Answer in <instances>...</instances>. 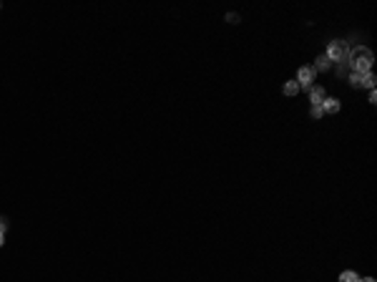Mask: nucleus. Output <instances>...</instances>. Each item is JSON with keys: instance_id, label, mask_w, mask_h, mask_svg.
Wrapping results in <instances>:
<instances>
[{"instance_id": "f257e3e1", "label": "nucleus", "mask_w": 377, "mask_h": 282, "mask_svg": "<svg viewBox=\"0 0 377 282\" xmlns=\"http://www.w3.org/2000/svg\"><path fill=\"white\" fill-rule=\"evenodd\" d=\"M372 63H375V55H372L370 48H362V45H360V48H352V50H350L347 66H350L352 73H370Z\"/></svg>"}, {"instance_id": "f03ea898", "label": "nucleus", "mask_w": 377, "mask_h": 282, "mask_svg": "<svg viewBox=\"0 0 377 282\" xmlns=\"http://www.w3.org/2000/svg\"><path fill=\"white\" fill-rule=\"evenodd\" d=\"M325 55H327L332 63H347V58H350V45H347V40H330Z\"/></svg>"}, {"instance_id": "7ed1b4c3", "label": "nucleus", "mask_w": 377, "mask_h": 282, "mask_svg": "<svg viewBox=\"0 0 377 282\" xmlns=\"http://www.w3.org/2000/svg\"><path fill=\"white\" fill-rule=\"evenodd\" d=\"M315 76H317V71H315L312 66H302V68L297 71V83H299V88H309L312 81H315Z\"/></svg>"}, {"instance_id": "20e7f679", "label": "nucleus", "mask_w": 377, "mask_h": 282, "mask_svg": "<svg viewBox=\"0 0 377 282\" xmlns=\"http://www.w3.org/2000/svg\"><path fill=\"white\" fill-rule=\"evenodd\" d=\"M325 98H327L325 88H322V86H312V91H309V101H312V106H322Z\"/></svg>"}, {"instance_id": "39448f33", "label": "nucleus", "mask_w": 377, "mask_h": 282, "mask_svg": "<svg viewBox=\"0 0 377 282\" xmlns=\"http://www.w3.org/2000/svg\"><path fill=\"white\" fill-rule=\"evenodd\" d=\"M312 68H315V71H330V68H332V61L322 53V55H317V61H315Z\"/></svg>"}, {"instance_id": "423d86ee", "label": "nucleus", "mask_w": 377, "mask_h": 282, "mask_svg": "<svg viewBox=\"0 0 377 282\" xmlns=\"http://www.w3.org/2000/svg\"><path fill=\"white\" fill-rule=\"evenodd\" d=\"M322 108H325V114H337V111L342 108V103H340L337 98H325Z\"/></svg>"}, {"instance_id": "0eeeda50", "label": "nucleus", "mask_w": 377, "mask_h": 282, "mask_svg": "<svg viewBox=\"0 0 377 282\" xmlns=\"http://www.w3.org/2000/svg\"><path fill=\"white\" fill-rule=\"evenodd\" d=\"M299 93V83L297 81H287L284 83V96H297Z\"/></svg>"}, {"instance_id": "6e6552de", "label": "nucleus", "mask_w": 377, "mask_h": 282, "mask_svg": "<svg viewBox=\"0 0 377 282\" xmlns=\"http://www.w3.org/2000/svg\"><path fill=\"white\" fill-rule=\"evenodd\" d=\"M375 83H377V78H375V73H362V88H375Z\"/></svg>"}, {"instance_id": "1a4fd4ad", "label": "nucleus", "mask_w": 377, "mask_h": 282, "mask_svg": "<svg viewBox=\"0 0 377 282\" xmlns=\"http://www.w3.org/2000/svg\"><path fill=\"white\" fill-rule=\"evenodd\" d=\"M340 282H360V277H357V272L347 270V272H342V275H340Z\"/></svg>"}, {"instance_id": "9d476101", "label": "nucleus", "mask_w": 377, "mask_h": 282, "mask_svg": "<svg viewBox=\"0 0 377 282\" xmlns=\"http://www.w3.org/2000/svg\"><path fill=\"white\" fill-rule=\"evenodd\" d=\"M337 76H340V78L350 76V66H347V63H337Z\"/></svg>"}, {"instance_id": "9b49d317", "label": "nucleus", "mask_w": 377, "mask_h": 282, "mask_svg": "<svg viewBox=\"0 0 377 282\" xmlns=\"http://www.w3.org/2000/svg\"><path fill=\"white\" fill-rule=\"evenodd\" d=\"M350 81L355 88H362V73H350Z\"/></svg>"}, {"instance_id": "f8f14e48", "label": "nucleus", "mask_w": 377, "mask_h": 282, "mask_svg": "<svg viewBox=\"0 0 377 282\" xmlns=\"http://www.w3.org/2000/svg\"><path fill=\"white\" fill-rule=\"evenodd\" d=\"M325 116V108L322 106H312V119H322Z\"/></svg>"}, {"instance_id": "ddd939ff", "label": "nucleus", "mask_w": 377, "mask_h": 282, "mask_svg": "<svg viewBox=\"0 0 377 282\" xmlns=\"http://www.w3.org/2000/svg\"><path fill=\"white\" fill-rule=\"evenodd\" d=\"M5 230H8V222L0 217V235H5Z\"/></svg>"}, {"instance_id": "4468645a", "label": "nucleus", "mask_w": 377, "mask_h": 282, "mask_svg": "<svg viewBox=\"0 0 377 282\" xmlns=\"http://www.w3.org/2000/svg\"><path fill=\"white\" fill-rule=\"evenodd\" d=\"M229 23H239V15H236V13H229Z\"/></svg>"}, {"instance_id": "2eb2a0df", "label": "nucleus", "mask_w": 377, "mask_h": 282, "mask_svg": "<svg viewBox=\"0 0 377 282\" xmlns=\"http://www.w3.org/2000/svg\"><path fill=\"white\" fill-rule=\"evenodd\" d=\"M370 103H377V93H375V88L370 91Z\"/></svg>"}, {"instance_id": "dca6fc26", "label": "nucleus", "mask_w": 377, "mask_h": 282, "mask_svg": "<svg viewBox=\"0 0 377 282\" xmlns=\"http://www.w3.org/2000/svg\"><path fill=\"white\" fill-rule=\"evenodd\" d=\"M360 282H375V280H372V277H365V280H360Z\"/></svg>"}]
</instances>
